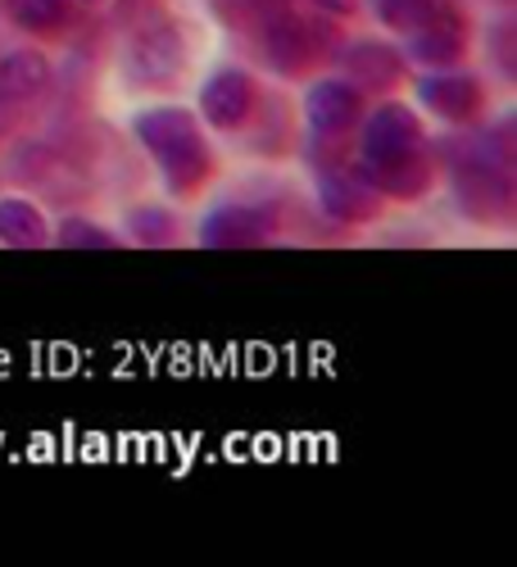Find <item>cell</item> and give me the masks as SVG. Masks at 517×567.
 <instances>
[{"mask_svg": "<svg viewBox=\"0 0 517 567\" xmlns=\"http://www.w3.org/2000/svg\"><path fill=\"white\" fill-rule=\"evenodd\" d=\"M136 141L151 151V159L164 168V182L173 192H192L209 173V151L196 118L186 110H151L136 118Z\"/></svg>", "mask_w": 517, "mask_h": 567, "instance_id": "cell-1", "label": "cell"}, {"mask_svg": "<svg viewBox=\"0 0 517 567\" xmlns=\"http://www.w3.org/2000/svg\"><path fill=\"white\" fill-rule=\"evenodd\" d=\"M182 69V37L173 23H151L146 32H136V41L127 45V73L136 82L164 86L173 82Z\"/></svg>", "mask_w": 517, "mask_h": 567, "instance_id": "cell-2", "label": "cell"}, {"mask_svg": "<svg viewBox=\"0 0 517 567\" xmlns=\"http://www.w3.org/2000/svg\"><path fill=\"white\" fill-rule=\"evenodd\" d=\"M354 118H359V91L350 82L327 78L304 96V123L318 141H337L341 132H350Z\"/></svg>", "mask_w": 517, "mask_h": 567, "instance_id": "cell-3", "label": "cell"}, {"mask_svg": "<svg viewBox=\"0 0 517 567\" xmlns=\"http://www.w3.org/2000/svg\"><path fill=\"white\" fill-rule=\"evenodd\" d=\"M200 110H205V118L214 127H241L246 114L255 110V82L246 73H237V69L214 73L205 82V91H200Z\"/></svg>", "mask_w": 517, "mask_h": 567, "instance_id": "cell-4", "label": "cell"}, {"mask_svg": "<svg viewBox=\"0 0 517 567\" xmlns=\"http://www.w3.org/2000/svg\"><path fill=\"white\" fill-rule=\"evenodd\" d=\"M263 55H268V64H272L277 73H300L304 64H313L318 41H313V32H309L304 19L277 14V19L263 28Z\"/></svg>", "mask_w": 517, "mask_h": 567, "instance_id": "cell-5", "label": "cell"}, {"mask_svg": "<svg viewBox=\"0 0 517 567\" xmlns=\"http://www.w3.org/2000/svg\"><path fill=\"white\" fill-rule=\"evenodd\" d=\"M417 136L422 127L404 105H382L363 127V159H391V155L417 151Z\"/></svg>", "mask_w": 517, "mask_h": 567, "instance_id": "cell-6", "label": "cell"}, {"mask_svg": "<svg viewBox=\"0 0 517 567\" xmlns=\"http://www.w3.org/2000/svg\"><path fill=\"white\" fill-rule=\"evenodd\" d=\"M268 236V214L255 205H227L214 209L200 227V241L205 246H259Z\"/></svg>", "mask_w": 517, "mask_h": 567, "instance_id": "cell-7", "label": "cell"}, {"mask_svg": "<svg viewBox=\"0 0 517 567\" xmlns=\"http://www.w3.org/2000/svg\"><path fill=\"white\" fill-rule=\"evenodd\" d=\"M363 182H372L386 196H422L427 182H432V168L417 151H404V155H391V159H368Z\"/></svg>", "mask_w": 517, "mask_h": 567, "instance_id": "cell-8", "label": "cell"}, {"mask_svg": "<svg viewBox=\"0 0 517 567\" xmlns=\"http://www.w3.org/2000/svg\"><path fill=\"white\" fill-rule=\"evenodd\" d=\"M422 105L436 110L441 118L449 123H463V118H473L477 105H482V86L473 78H463V73H445V78H427L422 82Z\"/></svg>", "mask_w": 517, "mask_h": 567, "instance_id": "cell-9", "label": "cell"}, {"mask_svg": "<svg viewBox=\"0 0 517 567\" xmlns=\"http://www.w3.org/2000/svg\"><path fill=\"white\" fill-rule=\"evenodd\" d=\"M45 82H51V69L37 51H14L0 60V105H28L37 101Z\"/></svg>", "mask_w": 517, "mask_h": 567, "instance_id": "cell-10", "label": "cell"}, {"mask_svg": "<svg viewBox=\"0 0 517 567\" xmlns=\"http://www.w3.org/2000/svg\"><path fill=\"white\" fill-rule=\"evenodd\" d=\"M318 192H322V209L332 214V218H341V223H363V218L378 214V196L368 192V182H363V177L322 173Z\"/></svg>", "mask_w": 517, "mask_h": 567, "instance_id": "cell-11", "label": "cell"}, {"mask_svg": "<svg viewBox=\"0 0 517 567\" xmlns=\"http://www.w3.org/2000/svg\"><path fill=\"white\" fill-rule=\"evenodd\" d=\"M409 55L417 60V64H458L463 60V32L449 23H441V19H432V23H422V28H413V37H409Z\"/></svg>", "mask_w": 517, "mask_h": 567, "instance_id": "cell-12", "label": "cell"}, {"mask_svg": "<svg viewBox=\"0 0 517 567\" xmlns=\"http://www.w3.org/2000/svg\"><path fill=\"white\" fill-rule=\"evenodd\" d=\"M0 241L14 246V250L45 246V218L37 214V205H28V200H19V196L0 200Z\"/></svg>", "mask_w": 517, "mask_h": 567, "instance_id": "cell-13", "label": "cell"}, {"mask_svg": "<svg viewBox=\"0 0 517 567\" xmlns=\"http://www.w3.org/2000/svg\"><path fill=\"white\" fill-rule=\"evenodd\" d=\"M345 64L359 82H372V86H391L400 78V60L386 51V45H372V41H359Z\"/></svg>", "mask_w": 517, "mask_h": 567, "instance_id": "cell-14", "label": "cell"}, {"mask_svg": "<svg viewBox=\"0 0 517 567\" xmlns=\"http://www.w3.org/2000/svg\"><path fill=\"white\" fill-rule=\"evenodd\" d=\"M372 10H378V19L386 28H400V32H413L422 23L441 19V6L436 0H372Z\"/></svg>", "mask_w": 517, "mask_h": 567, "instance_id": "cell-15", "label": "cell"}, {"mask_svg": "<svg viewBox=\"0 0 517 567\" xmlns=\"http://www.w3.org/2000/svg\"><path fill=\"white\" fill-rule=\"evenodd\" d=\"M6 10H10L14 23H23L32 32H55L69 19L64 0H6Z\"/></svg>", "mask_w": 517, "mask_h": 567, "instance_id": "cell-16", "label": "cell"}, {"mask_svg": "<svg viewBox=\"0 0 517 567\" xmlns=\"http://www.w3.org/2000/svg\"><path fill=\"white\" fill-rule=\"evenodd\" d=\"M60 246H73V250H110V246H114V236H110L105 227H96V223H77V218H69V223L60 227Z\"/></svg>", "mask_w": 517, "mask_h": 567, "instance_id": "cell-17", "label": "cell"}, {"mask_svg": "<svg viewBox=\"0 0 517 567\" xmlns=\"http://www.w3.org/2000/svg\"><path fill=\"white\" fill-rule=\"evenodd\" d=\"M132 227L141 231V241H164V236H168V218H164V214H151V209L136 214Z\"/></svg>", "mask_w": 517, "mask_h": 567, "instance_id": "cell-18", "label": "cell"}, {"mask_svg": "<svg viewBox=\"0 0 517 567\" xmlns=\"http://www.w3.org/2000/svg\"><path fill=\"white\" fill-rule=\"evenodd\" d=\"M309 6H318V10H327V14H350L354 0H309Z\"/></svg>", "mask_w": 517, "mask_h": 567, "instance_id": "cell-19", "label": "cell"}]
</instances>
